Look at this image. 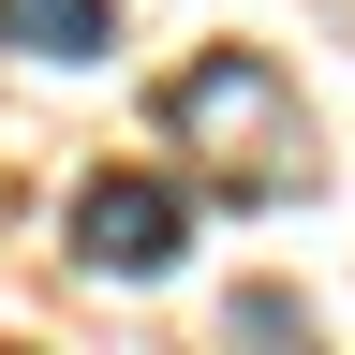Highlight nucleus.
I'll use <instances>...</instances> for the list:
<instances>
[{
  "instance_id": "f257e3e1",
  "label": "nucleus",
  "mask_w": 355,
  "mask_h": 355,
  "mask_svg": "<svg viewBox=\"0 0 355 355\" xmlns=\"http://www.w3.org/2000/svg\"><path fill=\"white\" fill-rule=\"evenodd\" d=\"M163 133H178V163H207V178H222V193H282V178L311 163L296 74L266 60V44H207V60L163 89Z\"/></svg>"
},
{
  "instance_id": "f03ea898",
  "label": "nucleus",
  "mask_w": 355,
  "mask_h": 355,
  "mask_svg": "<svg viewBox=\"0 0 355 355\" xmlns=\"http://www.w3.org/2000/svg\"><path fill=\"white\" fill-rule=\"evenodd\" d=\"M74 252L104 266V282H163V266L193 252V193L148 178V163H104V178L74 193Z\"/></svg>"
},
{
  "instance_id": "7ed1b4c3",
  "label": "nucleus",
  "mask_w": 355,
  "mask_h": 355,
  "mask_svg": "<svg viewBox=\"0 0 355 355\" xmlns=\"http://www.w3.org/2000/svg\"><path fill=\"white\" fill-rule=\"evenodd\" d=\"M0 44H15V60H104L119 44V0H0Z\"/></svg>"
}]
</instances>
